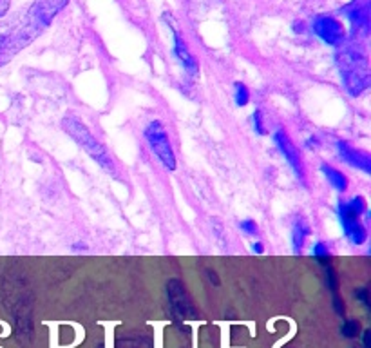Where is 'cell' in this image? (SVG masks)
Wrapping results in <instances>:
<instances>
[{"mask_svg": "<svg viewBox=\"0 0 371 348\" xmlns=\"http://www.w3.org/2000/svg\"><path fill=\"white\" fill-rule=\"evenodd\" d=\"M62 127H64V131L69 134V136L73 138L74 142L82 147L83 151L91 156L92 160L100 165L101 169L107 171V173H115V161L110 158L109 151L98 142L97 138H94V134L89 131L88 125L83 124L79 116L67 115L64 120H62Z\"/></svg>", "mask_w": 371, "mask_h": 348, "instance_id": "cell-3", "label": "cell"}, {"mask_svg": "<svg viewBox=\"0 0 371 348\" xmlns=\"http://www.w3.org/2000/svg\"><path fill=\"white\" fill-rule=\"evenodd\" d=\"M326 283H328V289L331 290V294H339V278H337V272L333 271V267L330 263L326 267Z\"/></svg>", "mask_w": 371, "mask_h": 348, "instance_id": "cell-17", "label": "cell"}, {"mask_svg": "<svg viewBox=\"0 0 371 348\" xmlns=\"http://www.w3.org/2000/svg\"><path fill=\"white\" fill-rule=\"evenodd\" d=\"M252 251H254V252H257V254H263V251H265V248H263L261 243H254V245H252Z\"/></svg>", "mask_w": 371, "mask_h": 348, "instance_id": "cell-24", "label": "cell"}, {"mask_svg": "<svg viewBox=\"0 0 371 348\" xmlns=\"http://www.w3.org/2000/svg\"><path fill=\"white\" fill-rule=\"evenodd\" d=\"M344 13L352 22L353 35H361V37H368L371 28V6L370 0H352L346 8Z\"/></svg>", "mask_w": 371, "mask_h": 348, "instance_id": "cell-7", "label": "cell"}, {"mask_svg": "<svg viewBox=\"0 0 371 348\" xmlns=\"http://www.w3.org/2000/svg\"><path fill=\"white\" fill-rule=\"evenodd\" d=\"M274 142L279 149L281 155L284 156V160L288 161V165L293 169L295 176H297L303 184H306V180H304V165L303 160H301V155H299L297 147L293 145V142L290 140V136L284 133L283 129H277L274 133Z\"/></svg>", "mask_w": 371, "mask_h": 348, "instance_id": "cell-8", "label": "cell"}, {"mask_svg": "<svg viewBox=\"0 0 371 348\" xmlns=\"http://www.w3.org/2000/svg\"><path fill=\"white\" fill-rule=\"evenodd\" d=\"M312 254L321 265L330 263V248H328V245L324 242H317L312 248Z\"/></svg>", "mask_w": 371, "mask_h": 348, "instance_id": "cell-14", "label": "cell"}, {"mask_svg": "<svg viewBox=\"0 0 371 348\" xmlns=\"http://www.w3.org/2000/svg\"><path fill=\"white\" fill-rule=\"evenodd\" d=\"M11 0H0V19H4L8 11H10Z\"/></svg>", "mask_w": 371, "mask_h": 348, "instance_id": "cell-21", "label": "cell"}, {"mask_svg": "<svg viewBox=\"0 0 371 348\" xmlns=\"http://www.w3.org/2000/svg\"><path fill=\"white\" fill-rule=\"evenodd\" d=\"M337 212H339V220L340 225H343L344 236L349 239V243L362 245V243L366 242V227L361 221L362 212H366V200L362 196H355L349 202H340L339 207H337Z\"/></svg>", "mask_w": 371, "mask_h": 348, "instance_id": "cell-4", "label": "cell"}, {"mask_svg": "<svg viewBox=\"0 0 371 348\" xmlns=\"http://www.w3.org/2000/svg\"><path fill=\"white\" fill-rule=\"evenodd\" d=\"M337 151L348 165H352L355 169H361L364 174L371 173V158L368 152L357 151L355 147H352L346 142H337Z\"/></svg>", "mask_w": 371, "mask_h": 348, "instance_id": "cell-11", "label": "cell"}, {"mask_svg": "<svg viewBox=\"0 0 371 348\" xmlns=\"http://www.w3.org/2000/svg\"><path fill=\"white\" fill-rule=\"evenodd\" d=\"M254 129H256L257 134H261V136H265L266 134V129H265V124H263V115L261 111L256 109L254 111Z\"/></svg>", "mask_w": 371, "mask_h": 348, "instance_id": "cell-18", "label": "cell"}, {"mask_svg": "<svg viewBox=\"0 0 371 348\" xmlns=\"http://www.w3.org/2000/svg\"><path fill=\"white\" fill-rule=\"evenodd\" d=\"M340 78L346 91L352 97H358L370 86V68H368V55L357 44L344 46L337 55Z\"/></svg>", "mask_w": 371, "mask_h": 348, "instance_id": "cell-2", "label": "cell"}, {"mask_svg": "<svg viewBox=\"0 0 371 348\" xmlns=\"http://www.w3.org/2000/svg\"><path fill=\"white\" fill-rule=\"evenodd\" d=\"M321 173L324 174V178L330 182V185L335 189V191L344 193V191L348 189V178H346V176H344L339 169H335V167H331V165L322 164Z\"/></svg>", "mask_w": 371, "mask_h": 348, "instance_id": "cell-13", "label": "cell"}, {"mask_svg": "<svg viewBox=\"0 0 371 348\" xmlns=\"http://www.w3.org/2000/svg\"><path fill=\"white\" fill-rule=\"evenodd\" d=\"M206 274H208V280L214 281V285H220V280L215 278V272L214 271H206Z\"/></svg>", "mask_w": 371, "mask_h": 348, "instance_id": "cell-23", "label": "cell"}, {"mask_svg": "<svg viewBox=\"0 0 371 348\" xmlns=\"http://www.w3.org/2000/svg\"><path fill=\"white\" fill-rule=\"evenodd\" d=\"M234 98H236V104H238L239 107H245L250 102V91H248V87L245 86V84L241 82H236L234 84Z\"/></svg>", "mask_w": 371, "mask_h": 348, "instance_id": "cell-15", "label": "cell"}, {"mask_svg": "<svg viewBox=\"0 0 371 348\" xmlns=\"http://www.w3.org/2000/svg\"><path fill=\"white\" fill-rule=\"evenodd\" d=\"M170 31H172V53L178 58V62L183 65V69L187 71L188 77H196L197 71H199V65H197V60L194 58V55L188 49L187 42L183 40V37L179 35L178 29L174 26H170Z\"/></svg>", "mask_w": 371, "mask_h": 348, "instance_id": "cell-10", "label": "cell"}, {"mask_svg": "<svg viewBox=\"0 0 371 348\" xmlns=\"http://www.w3.org/2000/svg\"><path fill=\"white\" fill-rule=\"evenodd\" d=\"M145 140L151 147V151L158 156V160L161 161V165L169 171H174L178 167V161H176L174 149L170 145L169 134H167V129L163 127L160 120H154L151 124L147 125L145 131Z\"/></svg>", "mask_w": 371, "mask_h": 348, "instance_id": "cell-5", "label": "cell"}, {"mask_svg": "<svg viewBox=\"0 0 371 348\" xmlns=\"http://www.w3.org/2000/svg\"><path fill=\"white\" fill-rule=\"evenodd\" d=\"M67 4L69 0H33L26 10L0 24V68L31 46Z\"/></svg>", "mask_w": 371, "mask_h": 348, "instance_id": "cell-1", "label": "cell"}, {"mask_svg": "<svg viewBox=\"0 0 371 348\" xmlns=\"http://www.w3.org/2000/svg\"><path fill=\"white\" fill-rule=\"evenodd\" d=\"M364 348H371V332L370 330H366V332H364Z\"/></svg>", "mask_w": 371, "mask_h": 348, "instance_id": "cell-22", "label": "cell"}, {"mask_svg": "<svg viewBox=\"0 0 371 348\" xmlns=\"http://www.w3.org/2000/svg\"><path fill=\"white\" fill-rule=\"evenodd\" d=\"M355 298H357L364 307H370V290H368L366 287L355 290Z\"/></svg>", "mask_w": 371, "mask_h": 348, "instance_id": "cell-20", "label": "cell"}, {"mask_svg": "<svg viewBox=\"0 0 371 348\" xmlns=\"http://www.w3.org/2000/svg\"><path fill=\"white\" fill-rule=\"evenodd\" d=\"M312 29L317 37L331 47H340L346 40L344 24L331 15H317L312 22Z\"/></svg>", "mask_w": 371, "mask_h": 348, "instance_id": "cell-6", "label": "cell"}, {"mask_svg": "<svg viewBox=\"0 0 371 348\" xmlns=\"http://www.w3.org/2000/svg\"><path fill=\"white\" fill-rule=\"evenodd\" d=\"M167 294H169L170 308H172V314H178L181 317H187L188 314H194L192 301L188 298L187 290H185L183 283L178 280H172L167 285Z\"/></svg>", "mask_w": 371, "mask_h": 348, "instance_id": "cell-9", "label": "cell"}, {"mask_svg": "<svg viewBox=\"0 0 371 348\" xmlns=\"http://www.w3.org/2000/svg\"><path fill=\"white\" fill-rule=\"evenodd\" d=\"M340 332H343L344 338H357L358 332H361V325H358L357 319H346L343 323V326H340Z\"/></svg>", "mask_w": 371, "mask_h": 348, "instance_id": "cell-16", "label": "cell"}, {"mask_svg": "<svg viewBox=\"0 0 371 348\" xmlns=\"http://www.w3.org/2000/svg\"><path fill=\"white\" fill-rule=\"evenodd\" d=\"M241 230H243L245 234H248V236H252V234H257V223L254 220H250V218H247V220L241 221Z\"/></svg>", "mask_w": 371, "mask_h": 348, "instance_id": "cell-19", "label": "cell"}, {"mask_svg": "<svg viewBox=\"0 0 371 348\" xmlns=\"http://www.w3.org/2000/svg\"><path fill=\"white\" fill-rule=\"evenodd\" d=\"M310 236V225L306 223L304 218H297L292 227V247L293 252H301Z\"/></svg>", "mask_w": 371, "mask_h": 348, "instance_id": "cell-12", "label": "cell"}]
</instances>
